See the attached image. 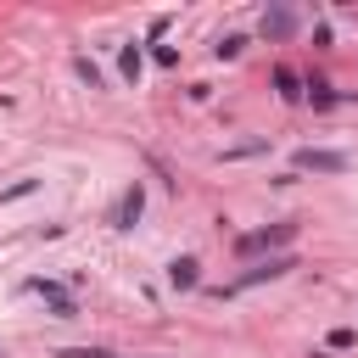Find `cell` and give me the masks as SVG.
I'll return each mask as SVG.
<instances>
[{
	"mask_svg": "<svg viewBox=\"0 0 358 358\" xmlns=\"http://www.w3.org/2000/svg\"><path fill=\"white\" fill-rule=\"evenodd\" d=\"M291 268H296V257H291V252H274V257H263L257 268H246V274H241L235 285H224V291H246V285H263V280H280V274H291Z\"/></svg>",
	"mask_w": 358,
	"mask_h": 358,
	"instance_id": "obj_1",
	"label": "cell"
},
{
	"mask_svg": "<svg viewBox=\"0 0 358 358\" xmlns=\"http://www.w3.org/2000/svg\"><path fill=\"white\" fill-rule=\"evenodd\" d=\"M196 268H201V263H196V257H179V263H173V268H168V285H173V291H190V285H196V280H201V274H196Z\"/></svg>",
	"mask_w": 358,
	"mask_h": 358,
	"instance_id": "obj_5",
	"label": "cell"
},
{
	"mask_svg": "<svg viewBox=\"0 0 358 358\" xmlns=\"http://www.w3.org/2000/svg\"><path fill=\"white\" fill-rule=\"evenodd\" d=\"M308 95H313V106H330V101H336V90H330L324 78H308Z\"/></svg>",
	"mask_w": 358,
	"mask_h": 358,
	"instance_id": "obj_10",
	"label": "cell"
},
{
	"mask_svg": "<svg viewBox=\"0 0 358 358\" xmlns=\"http://www.w3.org/2000/svg\"><path fill=\"white\" fill-rule=\"evenodd\" d=\"M28 291H39V296L56 308V319H73V313H78V308H73V296H67L62 285H50V280H28Z\"/></svg>",
	"mask_w": 358,
	"mask_h": 358,
	"instance_id": "obj_4",
	"label": "cell"
},
{
	"mask_svg": "<svg viewBox=\"0 0 358 358\" xmlns=\"http://www.w3.org/2000/svg\"><path fill=\"white\" fill-rule=\"evenodd\" d=\"M291 28H296V17H291V11H268V17H263V34H274V39H285Z\"/></svg>",
	"mask_w": 358,
	"mask_h": 358,
	"instance_id": "obj_7",
	"label": "cell"
},
{
	"mask_svg": "<svg viewBox=\"0 0 358 358\" xmlns=\"http://www.w3.org/2000/svg\"><path fill=\"white\" fill-rule=\"evenodd\" d=\"M140 207H145V190H140V185H129V190H123V201H117V224H134V218H140Z\"/></svg>",
	"mask_w": 358,
	"mask_h": 358,
	"instance_id": "obj_6",
	"label": "cell"
},
{
	"mask_svg": "<svg viewBox=\"0 0 358 358\" xmlns=\"http://www.w3.org/2000/svg\"><path fill=\"white\" fill-rule=\"evenodd\" d=\"M352 341H358V336H352V330H347V324H336V330H330V347H336V352H347V347H352Z\"/></svg>",
	"mask_w": 358,
	"mask_h": 358,
	"instance_id": "obj_12",
	"label": "cell"
},
{
	"mask_svg": "<svg viewBox=\"0 0 358 358\" xmlns=\"http://www.w3.org/2000/svg\"><path fill=\"white\" fill-rule=\"evenodd\" d=\"M62 358H112V352H106V347H67Z\"/></svg>",
	"mask_w": 358,
	"mask_h": 358,
	"instance_id": "obj_13",
	"label": "cell"
},
{
	"mask_svg": "<svg viewBox=\"0 0 358 358\" xmlns=\"http://www.w3.org/2000/svg\"><path fill=\"white\" fill-rule=\"evenodd\" d=\"M296 168H313V173H347V157H341V151H313V145H302V151H296Z\"/></svg>",
	"mask_w": 358,
	"mask_h": 358,
	"instance_id": "obj_3",
	"label": "cell"
},
{
	"mask_svg": "<svg viewBox=\"0 0 358 358\" xmlns=\"http://www.w3.org/2000/svg\"><path fill=\"white\" fill-rule=\"evenodd\" d=\"M117 67H123V78H129V84H140V45H123Z\"/></svg>",
	"mask_w": 358,
	"mask_h": 358,
	"instance_id": "obj_9",
	"label": "cell"
},
{
	"mask_svg": "<svg viewBox=\"0 0 358 358\" xmlns=\"http://www.w3.org/2000/svg\"><path fill=\"white\" fill-rule=\"evenodd\" d=\"M274 84H280V95H285V101H302V78H296L291 67H274Z\"/></svg>",
	"mask_w": 358,
	"mask_h": 358,
	"instance_id": "obj_8",
	"label": "cell"
},
{
	"mask_svg": "<svg viewBox=\"0 0 358 358\" xmlns=\"http://www.w3.org/2000/svg\"><path fill=\"white\" fill-rule=\"evenodd\" d=\"M73 67H78V78H84V84H90V90H95V84H101V67H95V62H90V56H78V62H73Z\"/></svg>",
	"mask_w": 358,
	"mask_h": 358,
	"instance_id": "obj_11",
	"label": "cell"
},
{
	"mask_svg": "<svg viewBox=\"0 0 358 358\" xmlns=\"http://www.w3.org/2000/svg\"><path fill=\"white\" fill-rule=\"evenodd\" d=\"M291 235H296V224H268V229L241 235V252H274V246H285Z\"/></svg>",
	"mask_w": 358,
	"mask_h": 358,
	"instance_id": "obj_2",
	"label": "cell"
}]
</instances>
